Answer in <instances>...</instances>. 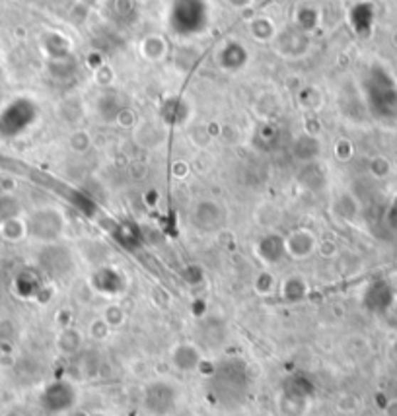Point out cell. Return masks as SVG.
I'll return each instance as SVG.
<instances>
[{"instance_id": "obj_3", "label": "cell", "mask_w": 397, "mask_h": 416, "mask_svg": "<svg viewBox=\"0 0 397 416\" xmlns=\"http://www.w3.org/2000/svg\"><path fill=\"white\" fill-rule=\"evenodd\" d=\"M41 405L47 412H66L76 405V389L68 381H55L45 387L41 393Z\"/></svg>"}, {"instance_id": "obj_4", "label": "cell", "mask_w": 397, "mask_h": 416, "mask_svg": "<svg viewBox=\"0 0 397 416\" xmlns=\"http://www.w3.org/2000/svg\"><path fill=\"white\" fill-rule=\"evenodd\" d=\"M171 364L176 370L184 373H193L201 370L203 366V358L201 352L193 346V344H179L171 352Z\"/></svg>"}, {"instance_id": "obj_2", "label": "cell", "mask_w": 397, "mask_h": 416, "mask_svg": "<svg viewBox=\"0 0 397 416\" xmlns=\"http://www.w3.org/2000/svg\"><path fill=\"white\" fill-rule=\"evenodd\" d=\"M142 405L152 416H169L177 405V389L168 381H152L144 387Z\"/></svg>"}, {"instance_id": "obj_7", "label": "cell", "mask_w": 397, "mask_h": 416, "mask_svg": "<svg viewBox=\"0 0 397 416\" xmlns=\"http://www.w3.org/2000/svg\"><path fill=\"white\" fill-rule=\"evenodd\" d=\"M391 356H393V360H397V341L393 343V346H391Z\"/></svg>"}, {"instance_id": "obj_1", "label": "cell", "mask_w": 397, "mask_h": 416, "mask_svg": "<svg viewBox=\"0 0 397 416\" xmlns=\"http://www.w3.org/2000/svg\"><path fill=\"white\" fill-rule=\"evenodd\" d=\"M208 387L214 399L224 407L242 405L251 389L250 366L238 358L216 364L213 373L208 375Z\"/></svg>"}, {"instance_id": "obj_6", "label": "cell", "mask_w": 397, "mask_h": 416, "mask_svg": "<svg viewBox=\"0 0 397 416\" xmlns=\"http://www.w3.org/2000/svg\"><path fill=\"white\" fill-rule=\"evenodd\" d=\"M383 412L386 416H397V399H391L383 405Z\"/></svg>"}, {"instance_id": "obj_5", "label": "cell", "mask_w": 397, "mask_h": 416, "mask_svg": "<svg viewBox=\"0 0 397 416\" xmlns=\"http://www.w3.org/2000/svg\"><path fill=\"white\" fill-rule=\"evenodd\" d=\"M314 395V385L306 375H292L290 380L285 383V401L292 402V405H304L306 401L312 399Z\"/></svg>"}]
</instances>
